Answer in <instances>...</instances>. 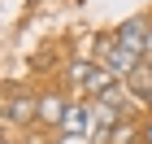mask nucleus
Returning a JSON list of instances; mask_svg holds the SVG:
<instances>
[{
  "label": "nucleus",
  "instance_id": "f257e3e1",
  "mask_svg": "<svg viewBox=\"0 0 152 144\" xmlns=\"http://www.w3.org/2000/svg\"><path fill=\"white\" fill-rule=\"evenodd\" d=\"M96 48H100L96 57L104 61V70L113 74V79H130V74H135V70H139V66H143V57H135V52H126V48L117 44L113 35H104V39H100V44H96Z\"/></svg>",
  "mask_w": 152,
  "mask_h": 144
},
{
  "label": "nucleus",
  "instance_id": "f03ea898",
  "mask_svg": "<svg viewBox=\"0 0 152 144\" xmlns=\"http://www.w3.org/2000/svg\"><path fill=\"white\" fill-rule=\"evenodd\" d=\"M4 122H9V127L39 122V96L35 92H9L4 96Z\"/></svg>",
  "mask_w": 152,
  "mask_h": 144
},
{
  "label": "nucleus",
  "instance_id": "7ed1b4c3",
  "mask_svg": "<svg viewBox=\"0 0 152 144\" xmlns=\"http://www.w3.org/2000/svg\"><path fill=\"white\" fill-rule=\"evenodd\" d=\"M113 39L126 48V52H135V57L148 61V22H143V18H126V22L113 31Z\"/></svg>",
  "mask_w": 152,
  "mask_h": 144
},
{
  "label": "nucleus",
  "instance_id": "20e7f679",
  "mask_svg": "<svg viewBox=\"0 0 152 144\" xmlns=\"http://www.w3.org/2000/svg\"><path fill=\"white\" fill-rule=\"evenodd\" d=\"M65 114H70V100L61 92H44L39 96V122H44V127H61Z\"/></svg>",
  "mask_w": 152,
  "mask_h": 144
},
{
  "label": "nucleus",
  "instance_id": "39448f33",
  "mask_svg": "<svg viewBox=\"0 0 152 144\" xmlns=\"http://www.w3.org/2000/svg\"><path fill=\"white\" fill-rule=\"evenodd\" d=\"M61 131H65V135H87V131H96V118H91V109L70 105V114H65V122H61Z\"/></svg>",
  "mask_w": 152,
  "mask_h": 144
},
{
  "label": "nucleus",
  "instance_id": "423d86ee",
  "mask_svg": "<svg viewBox=\"0 0 152 144\" xmlns=\"http://www.w3.org/2000/svg\"><path fill=\"white\" fill-rule=\"evenodd\" d=\"M91 61H70V66H65V74H70V83H87V79H91Z\"/></svg>",
  "mask_w": 152,
  "mask_h": 144
},
{
  "label": "nucleus",
  "instance_id": "0eeeda50",
  "mask_svg": "<svg viewBox=\"0 0 152 144\" xmlns=\"http://www.w3.org/2000/svg\"><path fill=\"white\" fill-rule=\"evenodd\" d=\"M135 135H139V131H135V122H117L113 135H109V144H130Z\"/></svg>",
  "mask_w": 152,
  "mask_h": 144
},
{
  "label": "nucleus",
  "instance_id": "6e6552de",
  "mask_svg": "<svg viewBox=\"0 0 152 144\" xmlns=\"http://www.w3.org/2000/svg\"><path fill=\"white\" fill-rule=\"evenodd\" d=\"M143 140H148V144H152V122H148V127H143Z\"/></svg>",
  "mask_w": 152,
  "mask_h": 144
},
{
  "label": "nucleus",
  "instance_id": "1a4fd4ad",
  "mask_svg": "<svg viewBox=\"0 0 152 144\" xmlns=\"http://www.w3.org/2000/svg\"><path fill=\"white\" fill-rule=\"evenodd\" d=\"M148 105H152V96H148Z\"/></svg>",
  "mask_w": 152,
  "mask_h": 144
}]
</instances>
